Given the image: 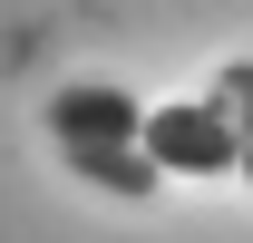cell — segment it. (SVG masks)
<instances>
[{"instance_id": "1", "label": "cell", "mask_w": 253, "mask_h": 243, "mask_svg": "<svg viewBox=\"0 0 253 243\" xmlns=\"http://www.w3.org/2000/svg\"><path fill=\"white\" fill-rule=\"evenodd\" d=\"M136 146H146L156 175H224L234 165V117H224V97H175V107L136 117Z\"/></svg>"}, {"instance_id": "2", "label": "cell", "mask_w": 253, "mask_h": 243, "mask_svg": "<svg viewBox=\"0 0 253 243\" xmlns=\"http://www.w3.org/2000/svg\"><path fill=\"white\" fill-rule=\"evenodd\" d=\"M49 126H59V146H126L136 136V107L117 88H59L49 97Z\"/></svg>"}, {"instance_id": "3", "label": "cell", "mask_w": 253, "mask_h": 243, "mask_svg": "<svg viewBox=\"0 0 253 243\" xmlns=\"http://www.w3.org/2000/svg\"><path fill=\"white\" fill-rule=\"evenodd\" d=\"M68 165L88 185H107V195H156V165H146L136 136H126V146H68Z\"/></svg>"}, {"instance_id": "4", "label": "cell", "mask_w": 253, "mask_h": 243, "mask_svg": "<svg viewBox=\"0 0 253 243\" xmlns=\"http://www.w3.org/2000/svg\"><path fill=\"white\" fill-rule=\"evenodd\" d=\"M224 117H234V165H244V175H253V68H224Z\"/></svg>"}]
</instances>
